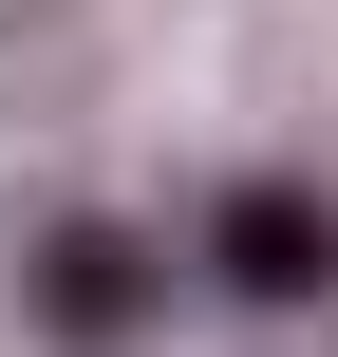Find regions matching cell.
Wrapping results in <instances>:
<instances>
[{
	"label": "cell",
	"mask_w": 338,
	"mask_h": 357,
	"mask_svg": "<svg viewBox=\"0 0 338 357\" xmlns=\"http://www.w3.org/2000/svg\"><path fill=\"white\" fill-rule=\"evenodd\" d=\"M188 264H207L226 301H263V320H282V301H320V282H338V207L301 188V169H245V188L188 226Z\"/></svg>",
	"instance_id": "obj_1"
},
{
	"label": "cell",
	"mask_w": 338,
	"mask_h": 357,
	"mask_svg": "<svg viewBox=\"0 0 338 357\" xmlns=\"http://www.w3.org/2000/svg\"><path fill=\"white\" fill-rule=\"evenodd\" d=\"M169 282H188L169 245H132V226H56V245H38V339H56V357H113V339L169 320Z\"/></svg>",
	"instance_id": "obj_2"
}]
</instances>
